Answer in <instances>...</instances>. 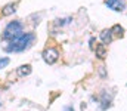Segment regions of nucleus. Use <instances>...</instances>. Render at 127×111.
I'll return each instance as SVG.
<instances>
[{
    "instance_id": "obj_1",
    "label": "nucleus",
    "mask_w": 127,
    "mask_h": 111,
    "mask_svg": "<svg viewBox=\"0 0 127 111\" xmlns=\"http://www.w3.org/2000/svg\"><path fill=\"white\" fill-rule=\"evenodd\" d=\"M34 38H35V36L32 33H24L22 36L10 40L7 43V46H4V50L6 52H24L32 44Z\"/></svg>"
},
{
    "instance_id": "obj_2",
    "label": "nucleus",
    "mask_w": 127,
    "mask_h": 111,
    "mask_svg": "<svg viewBox=\"0 0 127 111\" xmlns=\"http://www.w3.org/2000/svg\"><path fill=\"white\" fill-rule=\"evenodd\" d=\"M22 34H24V31H22V22H19V21H12V22H9V24L4 27L1 37H3V40L10 41V40L22 36Z\"/></svg>"
},
{
    "instance_id": "obj_3",
    "label": "nucleus",
    "mask_w": 127,
    "mask_h": 111,
    "mask_svg": "<svg viewBox=\"0 0 127 111\" xmlns=\"http://www.w3.org/2000/svg\"><path fill=\"white\" fill-rule=\"evenodd\" d=\"M58 56H59V53H58V50L53 49V47H49V49H46V50L43 52V59H44V62H47V64L56 62V61H58Z\"/></svg>"
},
{
    "instance_id": "obj_4",
    "label": "nucleus",
    "mask_w": 127,
    "mask_h": 111,
    "mask_svg": "<svg viewBox=\"0 0 127 111\" xmlns=\"http://www.w3.org/2000/svg\"><path fill=\"white\" fill-rule=\"evenodd\" d=\"M105 4L109 9L115 10V12H123L124 7H126V1L124 0H105Z\"/></svg>"
},
{
    "instance_id": "obj_5",
    "label": "nucleus",
    "mask_w": 127,
    "mask_h": 111,
    "mask_svg": "<svg viewBox=\"0 0 127 111\" xmlns=\"http://www.w3.org/2000/svg\"><path fill=\"white\" fill-rule=\"evenodd\" d=\"M99 37H100V40H102L103 44H109L112 41V30H103Z\"/></svg>"
},
{
    "instance_id": "obj_6",
    "label": "nucleus",
    "mask_w": 127,
    "mask_h": 111,
    "mask_svg": "<svg viewBox=\"0 0 127 111\" xmlns=\"http://www.w3.org/2000/svg\"><path fill=\"white\" fill-rule=\"evenodd\" d=\"M15 10H16V3H9V4H6L1 9V15L3 16H9V15L15 13Z\"/></svg>"
},
{
    "instance_id": "obj_7",
    "label": "nucleus",
    "mask_w": 127,
    "mask_h": 111,
    "mask_svg": "<svg viewBox=\"0 0 127 111\" xmlns=\"http://www.w3.org/2000/svg\"><path fill=\"white\" fill-rule=\"evenodd\" d=\"M16 73H18V75L19 77H24V75H28V74L31 73V65H21L18 70H16Z\"/></svg>"
},
{
    "instance_id": "obj_8",
    "label": "nucleus",
    "mask_w": 127,
    "mask_h": 111,
    "mask_svg": "<svg viewBox=\"0 0 127 111\" xmlns=\"http://www.w3.org/2000/svg\"><path fill=\"white\" fill-rule=\"evenodd\" d=\"M105 55H106V49H105V44L102 43V44H99V46L96 47V56L100 58V59H103Z\"/></svg>"
},
{
    "instance_id": "obj_9",
    "label": "nucleus",
    "mask_w": 127,
    "mask_h": 111,
    "mask_svg": "<svg viewBox=\"0 0 127 111\" xmlns=\"http://www.w3.org/2000/svg\"><path fill=\"white\" fill-rule=\"evenodd\" d=\"M9 64V58H0V68H4Z\"/></svg>"
},
{
    "instance_id": "obj_10",
    "label": "nucleus",
    "mask_w": 127,
    "mask_h": 111,
    "mask_svg": "<svg viewBox=\"0 0 127 111\" xmlns=\"http://www.w3.org/2000/svg\"><path fill=\"white\" fill-rule=\"evenodd\" d=\"M64 111H74V108H72L71 105H68V107H65V108H64Z\"/></svg>"
},
{
    "instance_id": "obj_11",
    "label": "nucleus",
    "mask_w": 127,
    "mask_h": 111,
    "mask_svg": "<svg viewBox=\"0 0 127 111\" xmlns=\"http://www.w3.org/2000/svg\"><path fill=\"white\" fill-rule=\"evenodd\" d=\"M0 105H1V104H0Z\"/></svg>"
}]
</instances>
